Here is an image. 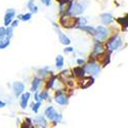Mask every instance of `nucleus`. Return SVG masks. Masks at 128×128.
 <instances>
[{"label":"nucleus","instance_id":"obj_23","mask_svg":"<svg viewBox=\"0 0 128 128\" xmlns=\"http://www.w3.org/2000/svg\"><path fill=\"white\" fill-rule=\"evenodd\" d=\"M31 18H32V14H26L18 16V18L22 20H31Z\"/></svg>","mask_w":128,"mask_h":128},{"label":"nucleus","instance_id":"obj_36","mask_svg":"<svg viewBox=\"0 0 128 128\" xmlns=\"http://www.w3.org/2000/svg\"><path fill=\"white\" fill-rule=\"evenodd\" d=\"M58 2L62 4V3H65V2H67L68 0H58Z\"/></svg>","mask_w":128,"mask_h":128},{"label":"nucleus","instance_id":"obj_35","mask_svg":"<svg viewBox=\"0 0 128 128\" xmlns=\"http://www.w3.org/2000/svg\"><path fill=\"white\" fill-rule=\"evenodd\" d=\"M35 100H36L37 102H40V98H39V94H38V93H36V94H35Z\"/></svg>","mask_w":128,"mask_h":128},{"label":"nucleus","instance_id":"obj_6","mask_svg":"<svg viewBox=\"0 0 128 128\" xmlns=\"http://www.w3.org/2000/svg\"><path fill=\"white\" fill-rule=\"evenodd\" d=\"M14 14H16V12L14 9H8L6 14H5V16H4V26L8 27L10 25V23L12 22V20L14 18Z\"/></svg>","mask_w":128,"mask_h":128},{"label":"nucleus","instance_id":"obj_30","mask_svg":"<svg viewBox=\"0 0 128 128\" xmlns=\"http://www.w3.org/2000/svg\"><path fill=\"white\" fill-rule=\"evenodd\" d=\"M41 2L43 3L44 5H46V6H49L51 4V0H41Z\"/></svg>","mask_w":128,"mask_h":128},{"label":"nucleus","instance_id":"obj_32","mask_svg":"<svg viewBox=\"0 0 128 128\" xmlns=\"http://www.w3.org/2000/svg\"><path fill=\"white\" fill-rule=\"evenodd\" d=\"M72 51H73L72 47H66V49H65V52H72Z\"/></svg>","mask_w":128,"mask_h":128},{"label":"nucleus","instance_id":"obj_17","mask_svg":"<svg viewBox=\"0 0 128 128\" xmlns=\"http://www.w3.org/2000/svg\"><path fill=\"white\" fill-rule=\"evenodd\" d=\"M28 8L31 10L32 12H34V14H36L38 12V7L34 4V0H30V1L28 2Z\"/></svg>","mask_w":128,"mask_h":128},{"label":"nucleus","instance_id":"obj_11","mask_svg":"<svg viewBox=\"0 0 128 128\" xmlns=\"http://www.w3.org/2000/svg\"><path fill=\"white\" fill-rule=\"evenodd\" d=\"M30 98V93L26 92L22 94V98H20V108L22 109H26L27 106H28V102Z\"/></svg>","mask_w":128,"mask_h":128},{"label":"nucleus","instance_id":"obj_33","mask_svg":"<svg viewBox=\"0 0 128 128\" xmlns=\"http://www.w3.org/2000/svg\"><path fill=\"white\" fill-rule=\"evenodd\" d=\"M4 106H5V102L0 100V108H4Z\"/></svg>","mask_w":128,"mask_h":128},{"label":"nucleus","instance_id":"obj_22","mask_svg":"<svg viewBox=\"0 0 128 128\" xmlns=\"http://www.w3.org/2000/svg\"><path fill=\"white\" fill-rule=\"evenodd\" d=\"M31 127H32V121L30 119H26L25 122L20 126V128H31Z\"/></svg>","mask_w":128,"mask_h":128},{"label":"nucleus","instance_id":"obj_20","mask_svg":"<svg viewBox=\"0 0 128 128\" xmlns=\"http://www.w3.org/2000/svg\"><path fill=\"white\" fill-rule=\"evenodd\" d=\"M56 68H58V69L62 68V66H64V58H62V56H56Z\"/></svg>","mask_w":128,"mask_h":128},{"label":"nucleus","instance_id":"obj_29","mask_svg":"<svg viewBox=\"0 0 128 128\" xmlns=\"http://www.w3.org/2000/svg\"><path fill=\"white\" fill-rule=\"evenodd\" d=\"M54 80H56V77H52L48 83H47V88H52L53 87V84H54Z\"/></svg>","mask_w":128,"mask_h":128},{"label":"nucleus","instance_id":"obj_28","mask_svg":"<svg viewBox=\"0 0 128 128\" xmlns=\"http://www.w3.org/2000/svg\"><path fill=\"white\" fill-rule=\"evenodd\" d=\"M39 98H40V100H46V98H48V93H47L46 91L41 92V93L39 94Z\"/></svg>","mask_w":128,"mask_h":128},{"label":"nucleus","instance_id":"obj_21","mask_svg":"<svg viewBox=\"0 0 128 128\" xmlns=\"http://www.w3.org/2000/svg\"><path fill=\"white\" fill-rule=\"evenodd\" d=\"M94 52L98 53H98L100 54V53L102 52V44L100 43V42H98V43L95 44V46H94Z\"/></svg>","mask_w":128,"mask_h":128},{"label":"nucleus","instance_id":"obj_5","mask_svg":"<svg viewBox=\"0 0 128 128\" xmlns=\"http://www.w3.org/2000/svg\"><path fill=\"white\" fill-rule=\"evenodd\" d=\"M84 71L87 72L88 74H92V75H98V74L100 73V67L98 65V64L91 62V64H89V65L85 66Z\"/></svg>","mask_w":128,"mask_h":128},{"label":"nucleus","instance_id":"obj_24","mask_svg":"<svg viewBox=\"0 0 128 128\" xmlns=\"http://www.w3.org/2000/svg\"><path fill=\"white\" fill-rule=\"evenodd\" d=\"M40 106H41V102H37L36 104H32V110H33L35 113H37L39 108H40Z\"/></svg>","mask_w":128,"mask_h":128},{"label":"nucleus","instance_id":"obj_12","mask_svg":"<svg viewBox=\"0 0 128 128\" xmlns=\"http://www.w3.org/2000/svg\"><path fill=\"white\" fill-rule=\"evenodd\" d=\"M93 78H91V77H84L83 78V80L81 81L82 82V84H81V87L82 88H87V87H89L91 84H93Z\"/></svg>","mask_w":128,"mask_h":128},{"label":"nucleus","instance_id":"obj_27","mask_svg":"<svg viewBox=\"0 0 128 128\" xmlns=\"http://www.w3.org/2000/svg\"><path fill=\"white\" fill-rule=\"evenodd\" d=\"M5 31H6V37L7 38H12V28L10 27V28H7V29H5Z\"/></svg>","mask_w":128,"mask_h":128},{"label":"nucleus","instance_id":"obj_9","mask_svg":"<svg viewBox=\"0 0 128 128\" xmlns=\"http://www.w3.org/2000/svg\"><path fill=\"white\" fill-rule=\"evenodd\" d=\"M56 32H58V38H60V43H62V44L69 45V44L71 43L70 39H69L65 34H64L62 31H60V30H58V29H56Z\"/></svg>","mask_w":128,"mask_h":128},{"label":"nucleus","instance_id":"obj_34","mask_svg":"<svg viewBox=\"0 0 128 128\" xmlns=\"http://www.w3.org/2000/svg\"><path fill=\"white\" fill-rule=\"evenodd\" d=\"M77 62L79 64V65H83V64H84V60H77Z\"/></svg>","mask_w":128,"mask_h":128},{"label":"nucleus","instance_id":"obj_15","mask_svg":"<svg viewBox=\"0 0 128 128\" xmlns=\"http://www.w3.org/2000/svg\"><path fill=\"white\" fill-rule=\"evenodd\" d=\"M73 71H74V75H76L77 77H83V76H84L85 71H84V69L81 68V67H77V68L74 69Z\"/></svg>","mask_w":128,"mask_h":128},{"label":"nucleus","instance_id":"obj_31","mask_svg":"<svg viewBox=\"0 0 128 128\" xmlns=\"http://www.w3.org/2000/svg\"><path fill=\"white\" fill-rule=\"evenodd\" d=\"M10 24H12V28H16L18 25V20H14V22H12Z\"/></svg>","mask_w":128,"mask_h":128},{"label":"nucleus","instance_id":"obj_16","mask_svg":"<svg viewBox=\"0 0 128 128\" xmlns=\"http://www.w3.org/2000/svg\"><path fill=\"white\" fill-rule=\"evenodd\" d=\"M79 29L86 31L88 34H91V35H94L95 34V29L93 27H90V26H82V27H79Z\"/></svg>","mask_w":128,"mask_h":128},{"label":"nucleus","instance_id":"obj_14","mask_svg":"<svg viewBox=\"0 0 128 128\" xmlns=\"http://www.w3.org/2000/svg\"><path fill=\"white\" fill-rule=\"evenodd\" d=\"M40 84H41V80H40L39 78H35V79L33 80V82H32L31 91H33V92L37 91V89H38V87H39V85H40Z\"/></svg>","mask_w":128,"mask_h":128},{"label":"nucleus","instance_id":"obj_10","mask_svg":"<svg viewBox=\"0 0 128 128\" xmlns=\"http://www.w3.org/2000/svg\"><path fill=\"white\" fill-rule=\"evenodd\" d=\"M44 115H45L46 118H48L49 120L52 121V119L54 118V116L56 115V110H54L53 106H48V108L45 110V112H44Z\"/></svg>","mask_w":128,"mask_h":128},{"label":"nucleus","instance_id":"obj_18","mask_svg":"<svg viewBox=\"0 0 128 128\" xmlns=\"http://www.w3.org/2000/svg\"><path fill=\"white\" fill-rule=\"evenodd\" d=\"M9 43H10V39L7 37H5L2 40H0V49H3L5 47H7L9 45Z\"/></svg>","mask_w":128,"mask_h":128},{"label":"nucleus","instance_id":"obj_1","mask_svg":"<svg viewBox=\"0 0 128 128\" xmlns=\"http://www.w3.org/2000/svg\"><path fill=\"white\" fill-rule=\"evenodd\" d=\"M78 23V18H76L75 16H64L60 18V24L65 27V28H73V27H76Z\"/></svg>","mask_w":128,"mask_h":128},{"label":"nucleus","instance_id":"obj_19","mask_svg":"<svg viewBox=\"0 0 128 128\" xmlns=\"http://www.w3.org/2000/svg\"><path fill=\"white\" fill-rule=\"evenodd\" d=\"M34 123L35 124H38L40 126H43V127L46 126V121H45V119L43 118V117H38L37 119L34 120Z\"/></svg>","mask_w":128,"mask_h":128},{"label":"nucleus","instance_id":"obj_26","mask_svg":"<svg viewBox=\"0 0 128 128\" xmlns=\"http://www.w3.org/2000/svg\"><path fill=\"white\" fill-rule=\"evenodd\" d=\"M6 37V31H5V28L3 27H0V40H2Z\"/></svg>","mask_w":128,"mask_h":128},{"label":"nucleus","instance_id":"obj_13","mask_svg":"<svg viewBox=\"0 0 128 128\" xmlns=\"http://www.w3.org/2000/svg\"><path fill=\"white\" fill-rule=\"evenodd\" d=\"M102 23L104 25H110L113 22V18L110 14H104L102 16Z\"/></svg>","mask_w":128,"mask_h":128},{"label":"nucleus","instance_id":"obj_8","mask_svg":"<svg viewBox=\"0 0 128 128\" xmlns=\"http://www.w3.org/2000/svg\"><path fill=\"white\" fill-rule=\"evenodd\" d=\"M12 87H14V90L16 96H20L25 90V85L22 82H14Z\"/></svg>","mask_w":128,"mask_h":128},{"label":"nucleus","instance_id":"obj_25","mask_svg":"<svg viewBox=\"0 0 128 128\" xmlns=\"http://www.w3.org/2000/svg\"><path fill=\"white\" fill-rule=\"evenodd\" d=\"M62 118V115L56 113V115L54 116V118L52 119V121H53V123H54V124H58V123H60V122Z\"/></svg>","mask_w":128,"mask_h":128},{"label":"nucleus","instance_id":"obj_7","mask_svg":"<svg viewBox=\"0 0 128 128\" xmlns=\"http://www.w3.org/2000/svg\"><path fill=\"white\" fill-rule=\"evenodd\" d=\"M56 102L58 104H62V106H65L69 102V100H68V96L66 94H64L62 92H56Z\"/></svg>","mask_w":128,"mask_h":128},{"label":"nucleus","instance_id":"obj_2","mask_svg":"<svg viewBox=\"0 0 128 128\" xmlns=\"http://www.w3.org/2000/svg\"><path fill=\"white\" fill-rule=\"evenodd\" d=\"M84 12V6L79 2H73L69 8V14L70 16H78Z\"/></svg>","mask_w":128,"mask_h":128},{"label":"nucleus","instance_id":"obj_3","mask_svg":"<svg viewBox=\"0 0 128 128\" xmlns=\"http://www.w3.org/2000/svg\"><path fill=\"white\" fill-rule=\"evenodd\" d=\"M94 35H95V37H96L98 41H102L108 37L109 31H108V29H106L102 26H98L96 29H95V34Z\"/></svg>","mask_w":128,"mask_h":128},{"label":"nucleus","instance_id":"obj_4","mask_svg":"<svg viewBox=\"0 0 128 128\" xmlns=\"http://www.w3.org/2000/svg\"><path fill=\"white\" fill-rule=\"evenodd\" d=\"M122 44V40L119 38V37H113L112 39L109 40V42L106 43V46H108V48L110 50H116V49H118L120 47V45Z\"/></svg>","mask_w":128,"mask_h":128}]
</instances>
